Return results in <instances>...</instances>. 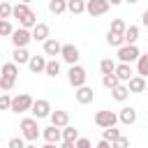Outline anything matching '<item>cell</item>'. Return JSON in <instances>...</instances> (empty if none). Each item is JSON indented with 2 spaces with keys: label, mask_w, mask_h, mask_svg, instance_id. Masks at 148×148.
<instances>
[{
  "label": "cell",
  "mask_w": 148,
  "mask_h": 148,
  "mask_svg": "<svg viewBox=\"0 0 148 148\" xmlns=\"http://www.w3.org/2000/svg\"><path fill=\"white\" fill-rule=\"evenodd\" d=\"M18 23H21V28H28V30H30V28H32V25L37 23V14H35V12L30 9V12H28V14H25V16H23V18L18 21Z\"/></svg>",
  "instance_id": "obj_31"
},
{
  "label": "cell",
  "mask_w": 148,
  "mask_h": 148,
  "mask_svg": "<svg viewBox=\"0 0 148 148\" xmlns=\"http://www.w3.org/2000/svg\"><path fill=\"white\" fill-rule=\"evenodd\" d=\"M21 2H25V5H30V2H32V0H21Z\"/></svg>",
  "instance_id": "obj_48"
},
{
  "label": "cell",
  "mask_w": 148,
  "mask_h": 148,
  "mask_svg": "<svg viewBox=\"0 0 148 148\" xmlns=\"http://www.w3.org/2000/svg\"><path fill=\"white\" fill-rule=\"evenodd\" d=\"M14 32V25L9 23V18H2L0 21V37H9Z\"/></svg>",
  "instance_id": "obj_35"
},
{
  "label": "cell",
  "mask_w": 148,
  "mask_h": 148,
  "mask_svg": "<svg viewBox=\"0 0 148 148\" xmlns=\"http://www.w3.org/2000/svg\"><path fill=\"white\" fill-rule=\"evenodd\" d=\"M16 79H18V65L16 62H5L0 67V88L5 92H9L16 83Z\"/></svg>",
  "instance_id": "obj_1"
},
{
  "label": "cell",
  "mask_w": 148,
  "mask_h": 148,
  "mask_svg": "<svg viewBox=\"0 0 148 148\" xmlns=\"http://www.w3.org/2000/svg\"><path fill=\"white\" fill-rule=\"evenodd\" d=\"M25 148H37V143H25Z\"/></svg>",
  "instance_id": "obj_47"
},
{
  "label": "cell",
  "mask_w": 148,
  "mask_h": 148,
  "mask_svg": "<svg viewBox=\"0 0 148 148\" xmlns=\"http://www.w3.org/2000/svg\"><path fill=\"white\" fill-rule=\"evenodd\" d=\"M136 118H139V113H136L134 106H123L120 113H118V123H123V125H134Z\"/></svg>",
  "instance_id": "obj_16"
},
{
  "label": "cell",
  "mask_w": 148,
  "mask_h": 148,
  "mask_svg": "<svg viewBox=\"0 0 148 148\" xmlns=\"http://www.w3.org/2000/svg\"><path fill=\"white\" fill-rule=\"evenodd\" d=\"M67 12L69 14H83L86 12V0H67Z\"/></svg>",
  "instance_id": "obj_24"
},
{
  "label": "cell",
  "mask_w": 148,
  "mask_h": 148,
  "mask_svg": "<svg viewBox=\"0 0 148 148\" xmlns=\"http://www.w3.org/2000/svg\"><path fill=\"white\" fill-rule=\"evenodd\" d=\"M113 69H116L113 58H104V60H99V72H102V74H113Z\"/></svg>",
  "instance_id": "obj_32"
},
{
  "label": "cell",
  "mask_w": 148,
  "mask_h": 148,
  "mask_svg": "<svg viewBox=\"0 0 148 148\" xmlns=\"http://www.w3.org/2000/svg\"><path fill=\"white\" fill-rule=\"evenodd\" d=\"M28 67H30V72H32V74H42V72H44V67H46V58H44V56H30Z\"/></svg>",
  "instance_id": "obj_19"
},
{
  "label": "cell",
  "mask_w": 148,
  "mask_h": 148,
  "mask_svg": "<svg viewBox=\"0 0 148 148\" xmlns=\"http://www.w3.org/2000/svg\"><path fill=\"white\" fill-rule=\"evenodd\" d=\"M42 148H58V143H44Z\"/></svg>",
  "instance_id": "obj_45"
},
{
  "label": "cell",
  "mask_w": 148,
  "mask_h": 148,
  "mask_svg": "<svg viewBox=\"0 0 148 148\" xmlns=\"http://www.w3.org/2000/svg\"><path fill=\"white\" fill-rule=\"evenodd\" d=\"M12 7H14V5H9L7 0H2V2H0V18H9V16H12Z\"/></svg>",
  "instance_id": "obj_36"
},
{
  "label": "cell",
  "mask_w": 148,
  "mask_h": 148,
  "mask_svg": "<svg viewBox=\"0 0 148 148\" xmlns=\"http://www.w3.org/2000/svg\"><path fill=\"white\" fill-rule=\"evenodd\" d=\"M60 132H62V141H76V139H79V130L72 127V125L60 127Z\"/></svg>",
  "instance_id": "obj_27"
},
{
  "label": "cell",
  "mask_w": 148,
  "mask_h": 148,
  "mask_svg": "<svg viewBox=\"0 0 148 148\" xmlns=\"http://www.w3.org/2000/svg\"><path fill=\"white\" fill-rule=\"evenodd\" d=\"M113 74L118 76V81H120V83H127V81L134 76V72H132V65H130V62H118V65H116V69H113Z\"/></svg>",
  "instance_id": "obj_15"
},
{
  "label": "cell",
  "mask_w": 148,
  "mask_h": 148,
  "mask_svg": "<svg viewBox=\"0 0 148 148\" xmlns=\"http://www.w3.org/2000/svg\"><path fill=\"white\" fill-rule=\"evenodd\" d=\"M60 56H62V60H65L67 65H76V62H79V58H81L79 46H74V44H62Z\"/></svg>",
  "instance_id": "obj_11"
},
{
  "label": "cell",
  "mask_w": 148,
  "mask_h": 148,
  "mask_svg": "<svg viewBox=\"0 0 148 148\" xmlns=\"http://www.w3.org/2000/svg\"><path fill=\"white\" fill-rule=\"evenodd\" d=\"M92 148H111V143H109V141H104V139H102V141H97V143H95V146H92Z\"/></svg>",
  "instance_id": "obj_41"
},
{
  "label": "cell",
  "mask_w": 148,
  "mask_h": 148,
  "mask_svg": "<svg viewBox=\"0 0 148 148\" xmlns=\"http://www.w3.org/2000/svg\"><path fill=\"white\" fill-rule=\"evenodd\" d=\"M109 2L106 0H86V12L90 14V16H102V14H106L109 12Z\"/></svg>",
  "instance_id": "obj_9"
},
{
  "label": "cell",
  "mask_w": 148,
  "mask_h": 148,
  "mask_svg": "<svg viewBox=\"0 0 148 148\" xmlns=\"http://www.w3.org/2000/svg\"><path fill=\"white\" fill-rule=\"evenodd\" d=\"M51 125H56V127H65V125H69V113L67 111H62V109H56V111H51Z\"/></svg>",
  "instance_id": "obj_17"
},
{
  "label": "cell",
  "mask_w": 148,
  "mask_h": 148,
  "mask_svg": "<svg viewBox=\"0 0 148 148\" xmlns=\"http://www.w3.org/2000/svg\"><path fill=\"white\" fill-rule=\"evenodd\" d=\"M67 81H69L72 88H81V86H86V81H88V72H86V67H81L79 62H76V65H69V69H67Z\"/></svg>",
  "instance_id": "obj_3"
},
{
  "label": "cell",
  "mask_w": 148,
  "mask_h": 148,
  "mask_svg": "<svg viewBox=\"0 0 148 148\" xmlns=\"http://www.w3.org/2000/svg\"><path fill=\"white\" fill-rule=\"evenodd\" d=\"M106 44L118 49V46H123V44H125V39H123V35H118V32H111V30H109V32H106Z\"/></svg>",
  "instance_id": "obj_30"
},
{
  "label": "cell",
  "mask_w": 148,
  "mask_h": 148,
  "mask_svg": "<svg viewBox=\"0 0 148 148\" xmlns=\"http://www.w3.org/2000/svg\"><path fill=\"white\" fill-rule=\"evenodd\" d=\"M32 97L28 95V92H18L16 97H12V106H9V111L12 113H25V111H30V106H32Z\"/></svg>",
  "instance_id": "obj_4"
},
{
  "label": "cell",
  "mask_w": 148,
  "mask_h": 148,
  "mask_svg": "<svg viewBox=\"0 0 148 148\" xmlns=\"http://www.w3.org/2000/svg\"><path fill=\"white\" fill-rule=\"evenodd\" d=\"M42 49H44V56H51V58H56V56H60V49H62V44H60L56 37H49V39H44V42H42Z\"/></svg>",
  "instance_id": "obj_14"
},
{
  "label": "cell",
  "mask_w": 148,
  "mask_h": 148,
  "mask_svg": "<svg viewBox=\"0 0 148 148\" xmlns=\"http://www.w3.org/2000/svg\"><path fill=\"white\" fill-rule=\"evenodd\" d=\"M146 53H148V51H146Z\"/></svg>",
  "instance_id": "obj_50"
},
{
  "label": "cell",
  "mask_w": 148,
  "mask_h": 148,
  "mask_svg": "<svg viewBox=\"0 0 148 148\" xmlns=\"http://www.w3.org/2000/svg\"><path fill=\"white\" fill-rule=\"evenodd\" d=\"M146 81H148V79L134 74V76L127 81V90H130V92H146Z\"/></svg>",
  "instance_id": "obj_18"
},
{
  "label": "cell",
  "mask_w": 148,
  "mask_h": 148,
  "mask_svg": "<svg viewBox=\"0 0 148 148\" xmlns=\"http://www.w3.org/2000/svg\"><path fill=\"white\" fill-rule=\"evenodd\" d=\"M125 28H127V23H125L123 18H113L109 30H111V32H118V35H123V32H125Z\"/></svg>",
  "instance_id": "obj_34"
},
{
  "label": "cell",
  "mask_w": 148,
  "mask_h": 148,
  "mask_svg": "<svg viewBox=\"0 0 148 148\" xmlns=\"http://www.w3.org/2000/svg\"><path fill=\"white\" fill-rule=\"evenodd\" d=\"M123 39H125V44H136V39H139V25H127L125 32H123Z\"/></svg>",
  "instance_id": "obj_22"
},
{
  "label": "cell",
  "mask_w": 148,
  "mask_h": 148,
  "mask_svg": "<svg viewBox=\"0 0 148 148\" xmlns=\"http://www.w3.org/2000/svg\"><path fill=\"white\" fill-rule=\"evenodd\" d=\"M9 39H12L14 49H28V44L32 42V35H30L28 28H16V30L9 35Z\"/></svg>",
  "instance_id": "obj_6"
},
{
  "label": "cell",
  "mask_w": 148,
  "mask_h": 148,
  "mask_svg": "<svg viewBox=\"0 0 148 148\" xmlns=\"http://www.w3.org/2000/svg\"><path fill=\"white\" fill-rule=\"evenodd\" d=\"M136 74L143 76V79H148V53L136 58Z\"/></svg>",
  "instance_id": "obj_26"
},
{
  "label": "cell",
  "mask_w": 148,
  "mask_h": 148,
  "mask_svg": "<svg viewBox=\"0 0 148 148\" xmlns=\"http://www.w3.org/2000/svg\"><path fill=\"white\" fill-rule=\"evenodd\" d=\"M28 60H30L28 49H14V53H12V62H16V65L21 67V65H28Z\"/></svg>",
  "instance_id": "obj_21"
},
{
  "label": "cell",
  "mask_w": 148,
  "mask_h": 148,
  "mask_svg": "<svg viewBox=\"0 0 148 148\" xmlns=\"http://www.w3.org/2000/svg\"><path fill=\"white\" fill-rule=\"evenodd\" d=\"M111 97H113L116 102H127V97H130L127 83H118L116 88H111Z\"/></svg>",
  "instance_id": "obj_20"
},
{
  "label": "cell",
  "mask_w": 148,
  "mask_h": 148,
  "mask_svg": "<svg viewBox=\"0 0 148 148\" xmlns=\"http://www.w3.org/2000/svg\"><path fill=\"white\" fill-rule=\"evenodd\" d=\"M106 2H109V5H111V7H116V5H120V2H123V0H106Z\"/></svg>",
  "instance_id": "obj_44"
},
{
  "label": "cell",
  "mask_w": 148,
  "mask_h": 148,
  "mask_svg": "<svg viewBox=\"0 0 148 148\" xmlns=\"http://www.w3.org/2000/svg\"><path fill=\"white\" fill-rule=\"evenodd\" d=\"M118 83H120V81H118V76H116V74H102V86H104V88H109V90H111V88H116Z\"/></svg>",
  "instance_id": "obj_33"
},
{
  "label": "cell",
  "mask_w": 148,
  "mask_h": 148,
  "mask_svg": "<svg viewBox=\"0 0 148 148\" xmlns=\"http://www.w3.org/2000/svg\"><path fill=\"white\" fill-rule=\"evenodd\" d=\"M141 25H143V28H148V9L141 14Z\"/></svg>",
  "instance_id": "obj_42"
},
{
  "label": "cell",
  "mask_w": 148,
  "mask_h": 148,
  "mask_svg": "<svg viewBox=\"0 0 148 148\" xmlns=\"http://www.w3.org/2000/svg\"><path fill=\"white\" fill-rule=\"evenodd\" d=\"M74 148H92V143H90V139H86V136H79V139L74 141Z\"/></svg>",
  "instance_id": "obj_40"
},
{
  "label": "cell",
  "mask_w": 148,
  "mask_h": 148,
  "mask_svg": "<svg viewBox=\"0 0 148 148\" xmlns=\"http://www.w3.org/2000/svg\"><path fill=\"white\" fill-rule=\"evenodd\" d=\"M0 21H2V18H0Z\"/></svg>",
  "instance_id": "obj_51"
},
{
  "label": "cell",
  "mask_w": 148,
  "mask_h": 148,
  "mask_svg": "<svg viewBox=\"0 0 148 148\" xmlns=\"http://www.w3.org/2000/svg\"><path fill=\"white\" fill-rule=\"evenodd\" d=\"M49 12L56 14V16L67 12V0H49Z\"/></svg>",
  "instance_id": "obj_25"
},
{
  "label": "cell",
  "mask_w": 148,
  "mask_h": 148,
  "mask_svg": "<svg viewBox=\"0 0 148 148\" xmlns=\"http://www.w3.org/2000/svg\"><path fill=\"white\" fill-rule=\"evenodd\" d=\"M44 74H46V76H51V79H56V76L60 74V62H58L56 58H51V60H46V67H44Z\"/></svg>",
  "instance_id": "obj_23"
},
{
  "label": "cell",
  "mask_w": 148,
  "mask_h": 148,
  "mask_svg": "<svg viewBox=\"0 0 148 148\" xmlns=\"http://www.w3.org/2000/svg\"><path fill=\"white\" fill-rule=\"evenodd\" d=\"M28 12H30V7H28L25 2H18V5H14V7H12V16H14V18H18V21H21Z\"/></svg>",
  "instance_id": "obj_29"
},
{
  "label": "cell",
  "mask_w": 148,
  "mask_h": 148,
  "mask_svg": "<svg viewBox=\"0 0 148 148\" xmlns=\"http://www.w3.org/2000/svg\"><path fill=\"white\" fill-rule=\"evenodd\" d=\"M116 123H118V113H113V111H106L104 109V111H97L95 113V125L102 127V130L104 127H113Z\"/></svg>",
  "instance_id": "obj_8"
},
{
  "label": "cell",
  "mask_w": 148,
  "mask_h": 148,
  "mask_svg": "<svg viewBox=\"0 0 148 148\" xmlns=\"http://www.w3.org/2000/svg\"><path fill=\"white\" fill-rule=\"evenodd\" d=\"M18 130H21V136L28 141V143H35L39 136H42V130H39V125H37V118H23L21 120V125H18Z\"/></svg>",
  "instance_id": "obj_2"
},
{
  "label": "cell",
  "mask_w": 148,
  "mask_h": 148,
  "mask_svg": "<svg viewBox=\"0 0 148 148\" xmlns=\"http://www.w3.org/2000/svg\"><path fill=\"white\" fill-rule=\"evenodd\" d=\"M111 148H130V139L120 134V136H118L116 141H111Z\"/></svg>",
  "instance_id": "obj_38"
},
{
  "label": "cell",
  "mask_w": 148,
  "mask_h": 148,
  "mask_svg": "<svg viewBox=\"0 0 148 148\" xmlns=\"http://www.w3.org/2000/svg\"><path fill=\"white\" fill-rule=\"evenodd\" d=\"M51 111H53V109H51V102H49V99H35L32 106H30V113H32V118H37V120H39V118H49Z\"/></svg>",
  "instance_id": "obj_7"
},
{
  "label": "cell",
  "mask_w": 148,
  "mask_h": 148,
  "mask_svg": "<svg viewBox=\"0 0 148 148\" xmlns=\"http://www.w3.org/2000/svg\"><path fill=\"white\" fill-rule=\"evenodd\" d=\"M123 2H127V5H136L139 0H123Z\"/></svg>",
  "instance_id": "obj_46"
},
{
  "label": "cell",
  "mask_w": 148,
  "mask_h": 148,
  "mask_svg": "<svg viewBox=\"0 0 148 148\" xmlns=\"http://www.w3.org/2000/svg\"><path fill=\"white\" fill-rule=\"evenodd\" d=\"M0 2H2V0H0Z\"/></svg>",
  "instance_id": "obj_52"
},
{
  "label": "cell",
  "mask_w": 148,
  "mask_h": 148,
  "mask_svg": "<svg viewBox=\"0 0 148 148\" xmlns=\"http://www.w3.org/2000/svg\"><path fill=\"white\" fill-rule=\"evenodd\" d=\"M58 148H74V141H62Z\"/></svg>",
  "instance_id": "obj_43"
},
{
  "label": "cell",
  "mask_w": 148,
  "mask_h": 148,
  "mask_svg": "<svg viewBox=\"0 0 148 148\" xmlns=\"http://www.w3.org/2000/svg\"><path fill=\"white\" fill-rule=\"evenodd\" d=\"M141 53H139V49H136V44H123V46H118V53H116V58H118V62H136V58H139Z\"/></svg>",
  "instance_id": "obj_5"
},
{
  "label": "cell",
  "mask_w": 148,
  "mask_h": 148,
  "mask_svg": "<svg viewBox=\"0 0 148 148\" xmlns=\"http://www.w3.org/2000/svg\"><path fill=\"white\" fill-rule=\"evenodd\" d=\"M7 148H25V139L23 136H12L7 141Z\"/></svg>",
  "instance_id": "obj_37"
},
{
  "label": "cell",
  "mask_w": 148,
  "mask_h": 148,
  "mask_svg": "<svg viewBox=\"0 0 148 148\" xmlns=\"http://www.w3.org/2000/svg\"><path fill=\"white\" fill-rule=\"evenodd\" d=\"M146 92H148V81H146Z\"/></svg>",
  "instance_id": "obj_49"
},
{
  "label": "cell",
  "mask_w": 148,
  "mask_h": 148,
  "mask_svg": "<svg viewBox=\"0 0 148 148\" xmlns=\"http://www.w3.org/2000/svg\"><path fill=\"white\" fill-rule=\"evenodd\" d=\"M30 35H32V42H44V39L51 37V28H49V23L37 21V23L30 28Z\"/></svg>",
  "instance_id": "obj_10"
},
{
  "label": "cell",
  "mask_w": 148,
  "mask_h": 148,
  "mask_svg": "<svg viewBox=\"0 0 148 148\" xmlns=\"http://www.w3.org/2000/svg\"><path fill=\"white\" fill-rule=\"evenodd\" d=\"M74 90H76L74 97H76L79 104H92V99H95V90H92L90 86H81V88H74Z\"/></svg>",
  "instance_id": "obj_12"
},
{
  "label": "cell",
  "mask_w": 148,
  "mask_h": 148,
  "mask_svg": "<svg viewBox=\"0 0 148 148\" xmlns=\"http://www.w3.org/2000/svg\"><path fill=\"white\" fill-rule=\"evenodd\" d=\"M9 106H12V97L7 92H0V111H9Z\"/></svg>",
  "instance_id": "obj_39"
},
{
  "label": "cell",
  "mask_w": 148,
  "mask_h": 148,
  "mask_svg": "<svg viewBox=\"0 0 148 148\" xmlns=\"http://www.w3.org/2000/svg\"><path fill=\"white\" fill-rule=\"evenodd\" d=\"M42 139H44L46 143H60V141H62V132H60V127L49 125V127L42 130Z\"/></svg>",
  "instance_id": "obj_13"
},
{
  "label": "cell",
  "mask_w": 148,
  "mask_h": 148,
  "mask_svg": "<svg viewBox=\"0 0 148 148\" xmlns=\"http://www.w3.org/2000/svg\"><path fill=\"white\" fill-rule=\"evenodd\" d=\"M120 134H123V132H120L116 125H113V127H104V130H102V139H104V141H109V143H111V141H116Z\"/></svg>",
  "instance_id": "obj_28"
}]
</instances>
